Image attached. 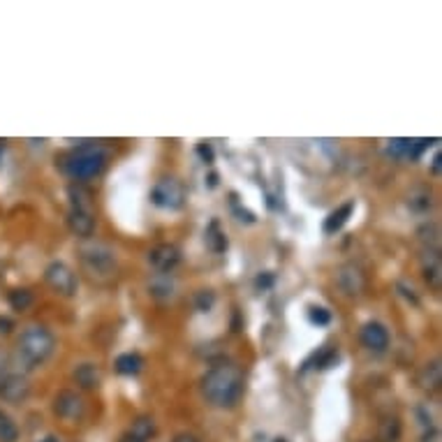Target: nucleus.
<instances>
[{"instance_id": "obj_1", "label": "nucleus", "mask_w": 442, "mask_h": 442, "mask_svg": "<svg viewBox=\"0 0 442 442\" xmlns=\"http://www.w3.org/2000/svg\"><path fill=\"white\" fill-rule=\"evenodd\" d=\"M202 394L211 406L234 408L243 396V373L234 364H218L202 378Z\"/></svg>"}, {"instance_id": "obj_2", "label": "nucleus", "mask_w": 442, "mask_h": 442, "mask_svg": "<svg viewBox=\"0 0 442 442\" xmlns=\"http://www.w3.org/2000/svg\"><path fill=\"white\" fill-rule=\"evenodd\" d=\"M109 153L100 144H83V146L72 149L70 153L60 158V170L74 181H88L100 177L106 167Z\"/></svg>"}, {"instance_id": "obj_3", "label": "nucleus", "mask_w": 442, "mask_h": 442, "mask_svg": "<svg viewBox=\"0 0 442 442\" xmlns=\"http://www.w3.org/2000/svg\"><path fill=\"white\" fill-rule=\"evenodd\" d=\"M53 347H56L53 333L47 329V326H40V324H33V326H28V329H24V333H21L19 343H17L19 357L24 359L28 368L47 361L53 352Z\"/></svg>"}, {"instance_id": "obj_4", "label": "nucleus", "mask_w": 442, "mask_h": 442, "mask_svg": "<svg viewBox=\"0 0 442 442\" xmlns=\"http://www.w3.org/2000/svg\"><path fill=\"white\" fill-rule=\"evenodd\" d=\"M81 264H83V269L88 271V276L97 278V280H109L113 273H116V257H113L111 250L102 246V243L83 248Z\"/></svg>"}, {"instance_id": "obj_5", "label": "nucleus", "mask_w": 442, "mask_h": 442, "mask_svg": "<svg viewBox=\"0 0 442 442\" xmlns=\"http://www.w3.org/2000/svg\"><path fill=\"white\" fill-rule=\"evenodd\" d=\"M151 202L156 204L158 209H167V211H177L183 207L186 202V190H183L181 181L167 177L160 179L153 190H151Z\"/></svg>"}, {"instance_id": "obj_6", "label": "nucleus", "mask_w": 442, "mask_h": 442, "mask_svg": "<svg viewBox=\"0 0 442 442\" xmlns=\"http://www.w3.org/2000/svg\"><path fill=\"white\" fill-rule=\"evenodd\" d=\"M44 280H47L53 292L63 296H72L77 292V276L65 262H51L47 271H44Z\"/></svg>"}, {"instance_id": "obj_7", "label": "nucleus", "mask_w": 442, "mask_h": 442, "mask_svg": "<svg viewBox=\"0 0 442 442\" xmlns=\"http://www.w3.org/2000/svg\"><path fill=\"white\" fill-rule=\"evenodd\" d=\"M83 410H86L83 399L70 389L58 392L56 399H53V413H56L60 419H65V422H79L83 417Z\"/></svg>"}, {"instance_id": "obj_8", "label": "nucleus", "mask_w": 442, "mask_h": 442, "mask_svg": "<svg viewBox=\"0 0 442 442\" xmlns=\"http://www.w3.org/2000/svg\"><path fill=\"white\" fill-rule=\"evenodd\" d=\"M28 394H30V382H28V378L17 375V373L0 378V399H3L5 403L19 406V403H24V401L28 399Z\"/></svg>"}, {"instance_id": "obj_9", "label": "nucleus", "mask_w": 442, "mask_h": 442, "mask_svg": "<svg viewBox=\"0 0 442 442\" xmlns=\"http://www.w3.org/2000/svg\"><path fill=\"white\" fill-rule=\"evenodd\" d=\"M149 262L160 273H172L181 262V250L177 246H172V243H160V246L151 248Z\"/></svg>"}, {"instance_id": "obj_10", "label": "nucleus", "mask_w": 442, "mask_h": 442, "mask_svg": "<svg viewBox=\"0 0 442 442\" xmlns=\"http://www.w3.org/2000/svg\"><path fill=\"white\" fill-rule=\"evenodd\" d=\"M429 146V139H392L389 146H387V153L399 160H417Z\"/></svg>"}, {"instance_id": "obj_11", "label": "nucleus", "mask_w": 442, "mask_h": 442, "mask_svg": "<svg viewBox=\"0 0 442 442\" xmlns=\"http://www.w3.org/2000/svg\"><path fill=\"white\" fill-rule=\"evenodd\" d=\"M361 343H364V347L371 350V352L380 354L389 347V331H387L385 324L368 322V324H364V329H361Z\"/></svg>"}, {"instance_id": "obj_12", "label": "nucleus", "mask_w": 442, "mask_h": 442, "mask_svg": "<svg viewBox=\"0 0 442 442\" xmlns=\"http://www.w3.org/2000/svg\"><path fill=\"white\" fill-rule=\"evenodd\" d=\"M338 285L347 296H359L366 289V276L357 264H345L338 273Z\"/></svg>"}, {"instance_id": "obj_13", "label": "nucleus", "mask_w": 442, "mask_h": 442, "mask_svg": "<svg viewBox=\"0 0 442 442\" xmlns=\"http://www.w3.org/2000/svg\"><path fill=\"white\" fill-rule=\"evenodd\" d=\"M67 227H70V232L74 236L88 239V236L95 232V216H93V211L70 207V213H67Z\"/></svg>"}, {"instance_id": "obj_14", "label": "nucleus", "mask_w": 442, "mask_h": 442, "mask_svg": "<svg viewBox=\"0 0 442 442\" xmlns=\"http://www.w3.org/2000/svg\"><path fill=\"white\" fill-rule=\"evenodd\" d=\"M352 211H354V202H352V200L345 202V204H343V207H338L336 211H331L329 216H326L324 225H322L324 234H336V232H340V230H343V225H345L347 220H350V216H352Z\"/></svg>"}, {"instance_id": "obj_15", "label": "nucleus", "mask_w": 442, "mask_h": 442, "mask_svg": "<svg viewBox=\"0 0 442 442\" xmlns=\"http://www.w3.org/2000/svg\"><path fill=\"white\" fill-rule=\"evenodd\" d=\"M74 382H77L81 389H95L100 385V368L95 364H81L74 371Z\"/></svg>"}, {"instance_id": "obj_16", "label": "nucleus", "mask_w": 442, "mask_h": 442, "mask_svg": "<svg viewBox=\"0 0 442 442\" xmlns=\"http://www.w3.org/2000/svg\"><path fill=\"white\" fill-rule=\"evenodd\" d=\"M403 424L399 417H385L378 426V442H401Z\"/></svg>"}, {"instance_id": "obj_17", "label": "nucleus", "mask_w": 442, "mask_h": 442, "mask_svg": "<svg viewBox=\"0 0 442 442\" xmlns=\"http://www.w3.org/2000/svg\"><path fill=\"white\" fill-rule=\"evenodd\" d=\"M144 359L137 352H125V354H118L116 357V364H113V368L120 375H137V373L141 371Z\"/></svg>"}, {"instance_id": "obj_18", "label": "nucleus", "mask_w": 442, "mask_h": 442, "mask_svg": "<svg viewBox=\"0 0 442 442\" xmlns=\"http://www.w3.org/2000/svg\"><path fill=\"white\" fill-rule=\"evenodd\" d=\"M207 246L213 250V253H225L227 250V236L218 220H211L207 227Z\"/></svg>"}, {"instance_id": "obj_19", "label": "nucleus", "mask_w": 442, "mask_h": 442, "mask_svg": "<svg viewBox=\"0 0 442 442\" xmlns=\"http://www.w3.org/2000/svg\"><path fill=\"white\" fill-rule=\"evenodd\" d=\"M419 385L429 392L440 389V361H433V364L426 366V368L422 371V378H419Z\"/></svg>"}, {"instance_id": "obj_20", "label": "nucleus", "mask_w": 442, "mask_h": 442, "mask_svg": "<svg viewBox=\"0 0 442 442\" xmlns=\"http://www.w3.org/2000/svg\"><path fill=\"white\" fill-rule=\"evenodd\" d=\"M33 301H35V296L30 289H12L10 292V306L17 312L28 310L30 306H33Z\"/></svg>"}, {"instance_id": "obj_21", "label": "nucleus", "mask_w": 442, "mask_h": 442, "mask_svg": "<svg viewBox=\"0 0 442 442\" xmlns=\"http://www.w3.org/2000/svg\"><path fill=\"white\" fill-rule=\"evenodd\" d=\"M130 433H134L137 438H141L144 442H149L151 438L156 436V422L151 417H139L137 422L132 424Z\"/></svg>"}, {"instance_id": "obj_22", "label": "nucleus", "mask_w": 442, "mask_h": 442, "mask_svg": "<svg viewBox=\"0 0 442 442\" xmlns=\"http://www.w3.org/2000/svg\"><path fill=\"white\" fill-rule=\"evenodd\" d=\"M19 440V429L12 422L10 415H5L0 410V442H17Z\"/></svg>"}, {"instance_id": "obj_23", "label": "nucleus", "mask_w": 442, "mask_h": 442, "mask_svg": "<svg viewBox=\"0 0 442 442\" xmlns=\"http://www.w3.org/2000/svg\"><path fill=\"white\" fill-rule=\"evenodd\" d=\"M172 292H174V283L167 273H163V276L156 278L153 283H151V294L158 296V299H163V296H172Z\"/></svg>"}, {"instance_id": "obj_24", "label": "nucleus", "mask_w": 442, "mask_h": 442, "mask_svg": "<svg viewBox=\"0 0 442 442\" xmlns=\"http://www.w3.org/2000/svg\"><path fill=\"white\" fill-rule=\"evenodd\" d=\"M408 204H410V209H415V211H429L433 207L431 193H426V190H415V193L408 197Z\"/></svg>"}, {"instance_id": "obj_25", "label": "nucleus", "mask_w": 442, "mask_h": 442, "mask_svg": "<svg viewBox=\"0 0 442 442\" xmlns=\"http://www.w3.org/2000/svg\"><path fill=\"white\" fill-rule=\"evenodd\" d=\"M312 359H315V368H319V371H324V368H331L333 364L338 361V352L336 350H319V354L315 352L312 354Z\"/></svg>"}, {"instance_id": "obj_26", "label": "nucleus", "mask_w": 442, "mask_h": 442, "mask_svg": "<svg viewBox=\"0 0 442 442\" xmlns=\"http://www.w3.org/2000/svg\"><path fill=\"white\" fill-rule=\"evenodd\" d=\"M424 276L433 287H440V260H438V255H433V260L424 266Z\"/></svg>"}, {"instance_id": "obj_27", "label": "nucleus", "mask_w": 442, "mask_h": 442, "mask_svg": "<svg viewBox=\"0 0 442 442\" xmlns=\"http://www.w3.org/2000/svg\"><path fill=\"white\" fill-rule=\"evenodd\" d=\"M213 303H216V294H213L211 289H202V292H197V296H195V306H197V310L209 312V310L213 308Z\"/></svg>"}, {"instance_id": "obj_28", "label": "nucleus", "mask_w": 442, "mask_h": 442, "mask_svg": "<svg viewBox=\"0 0 442 442\" xmlns=\"http://www.w3.org/2000/svg\"><path fill=\"white\" fill-rule=\"evenodd\" d=\"M308 319L312 324H317V326H326L331 322V312L326 308H322V306H312L308 310Z\"/></svg>"}, {"instance_id": "obj_29", "label": "nucleus", "mask_w": 442, "mask_h": 442, "mask_svg": "<svg viewBox=\"0 0 442 442\" xmlns=\"http://www.w3.org/2000/svg\"><path fill=\"white\" fill-rule=\"evenodd\" d=\"M255 285L260 287V289H269L271 285H273V276L269 271L266 273H260V276H257V280H255Z\"/></svg>"}, {"instance_id": "obj_30", "label": "nucleus", "mask_w": 442, "mask_h": 442, "mask_svg": "<svg viewBox=\"0 0 442 442\" xmlns=\"http://www.w3.org/2000/svg\"><path fill=\"white\" fill-rule=\"evenodd\" d=\"M197 153L202 156V160H204V163H207V165H211V163H213V151H211L209 144H200V146H197Z\"/></svg>"}, {"instance_id": "obj_31", "label": "nucleus", "mask_w": 442, "mask_h": 442, "mask_svg": "<svg viewBox=\"0 0 442 442\" xmlns=\"http://www.w3.org/2000/svg\"><path fill=\"white\" fill-rule=\"evenodd\" d=\"M14 329L12 319L10 317H0V333H10Z\"/></svg>"}, {"instance_id": "obj_32", "label": "nucleus", "mask_w": 442, "mask_h": 442, "mask_svg": "<svg viewBox=\"0 0 442 442\" xmlns=\"http://www.w3.org/2000/svg\"><path fill=\"white\" fill-rule=\"evenodd\" d=\"M174 442H200L195 436H188V433H181V436L174 438Z\"/></svg>"}, {"instance_id": "obj_33", "label": "nucleus", "mask_w": 442, "mask_h": 442, "mask_svg": "<svg viewBox=\"0 0 442 442\" xmlns=\"http://www.w3.org/2000/svg\"><path fill=\"white\" fill-rule=\"evenodd\" d=\"M118 442H144V440H141V438H137V436H134V433H130V431H127V433H125V436H123V438H120Z\"/></svg>"}, {"instance_id": "obj_34", "label": "nucleus", "mask_w": 442, "mask_h": 442, "mask_svg": "<svg viewBox=\"0 0 442 442\" xmlns=\"http://www.w3.org/2000/svg\"><path fill=\"white\" fill-rule=\"evenodd\" d=\"M440 163H442V156L436 153V158H433V174H440Z\"/></svg>"}, {"instance_id": "obj_35", "label": "nucleus", "mask_w": 442, "mask_h": 442, "mask_svg": "<svg viewBox=\"0 0 442 442\" xmlns=\"http://www.w3.org/2000/svg\"><path fill=\"white\" fill-rule=\"evenodd\" d=\"M3 371H5V354L0 352V378H3Z\"/></svg>"}, {"instance_id": "obj_36", "label": "nucleus", "mask_w": 442, "mask_h": 442, "mask_svg": "<svg viewBox=\"0 0 442 442\" xmlns=\"http://www.w3.org/2000/svg\"><path fill=\"white\" fill-rule=\"evenodd\" d=\"M216 183H218V177H216V174H211V177H209V188H213Z\"/></svg>"}, {"instance_id": "obj_37", "label": "nucleus", "mask_w": 442, "mask_h": 442, "mask_svg": "<svg viewBox=\"0 0 442 442\" xmlns=\"http://www.w3.org/2000/svg\"><path fill=\"white\" fill-rule=\"evenodd\" d=\"M42 442H58V438H56V436H47Z\"/></svg>"}, {"instance_id": "obj_38", "label": "nucleus", "mask_w": 442, "mask_h": 442, "mask_svg": "<svg viewBox=\"0 0 442 442\" xmlns=\"http://www.w3.org/2000/svg\"><path fill=\"white\" fill-rule=\"evenodd\" d=\"M3 151H5V144H3V141H0V156H3Z\"/></svg>"}, {"instance_id": "obj_39", "label": "nucleus", "mask_w": 442, "mask_h": 442, "mask_svg": "<svg viewBox=\"0 0 442 442\" xmlns=\"http://www.w3.org/2000/svg\"><path fill=\"white\" fill-rule=\"evenodd\" d=\"M273 442H287L285 438H276V440H273Z\"/></svg>"}]
</instances>
